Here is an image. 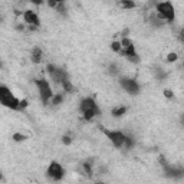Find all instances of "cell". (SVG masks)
I'll use <instances>...</instances> for the list:
<instances>
[{
  "mask_svg": "<svg viewBox=\"0 0 184 184\" xmlns=\"http://www.w3.org/2000/svg\"><path fill=\"white\" fill-rule=\"evenodd\" d=\"M111 49H112L115 53H121V43L117 42V40L112 42V43H111Z\"/></svg>",
  "mask_w": 184,
  "mask_h": 184,
  "instance_id": "17",
  "label": "cell"
},
{
  "mask_svg": "<svg viewBox=\"0 0 184 184\" xmlns=\"http://www.w3.org/2000/svg\"><path fill=\"white\" fill-rule=\"evenodd\" d=\"M47 5L51 6V7H56V5H58V2H49Z\"/></svg>",
  "mask_w": 184,
  "mask_h": 184,
  "instance_id": "26",
  "label": "cell"
},
{
  "mask_svg": "<svg viewBox=\"0 0 184 184\" xmlns=\"http://www.w3.org/2000/svg\"><path fill=\"white\" fill-rule=\"evenodd\" d=\"M35 84H36V86H38V89H39V96L42 99V102L43 104H49V101H51L53 96L52 88L49 85V82H47L46 79L40 78V79L35 81Z\"/></svg>",
  "mask_w": 184,
  "mask_h": 184,
  "instance_id": "4",
  "label": "cell"
},
{
  "mask_svg": "<svg viewBox=\"0 0 184 184\" xmlns=\"http://www.w3.org/2000/svg\"><path fill=\"white\" fill-rule=\"evenodd\" d=\"M46 174H47V177L51 180H53V181H61V180L65 177V168H63L59 163L52 161V163L49 164V167H47Z\"/></svg>",
  "mask_w": 184,
  "mask_h": 184,
  "instance_id": "6",
  "label": "cell"
},
{
  "mask_svg": "<svg viewBox=\"0 0 184 184\" xmlns=\"http://www.w3.org/2000/svg\"><path fill=\"white\" fill-rule=\"evenodd\" d=\"M26 107H28V101H26V99H22V101H20V109L26 108Z\"/></svg>",
  "mask_w": 184,
  "mask_h": 184,
  "instance_id": "25",
  "label": "cell"
},
{
  "mask_svg": "<svg viewBox=\"0 0 184 184\" xmlns=\"http://www.w3.org/2000/svg\"><path fill=\"white\" fill-rule=\"evenodd\" d=\"M95 184H105V183H104V181H96Z\"/></svg>",
  "mask_w": 184,
  "mask_h": 184,
  "instance_id": "27",
  "label": "cell"
},
{
  "mask_svg": "<svg viewBox=\"0 0 184 184\" xmlns=\"http://www.w3.org/2000/svg\"><path fill=\"white\" fill-rule=\"evenodd\" d=\"M157 9V16L161 20H167V22H173L175 17V12H174V6L170 2H161L156 5Z\"/></svg>",
  "mask_w": 184,
  "mask_h": 184,
  "instance_id": "2",
  "label": "cell"
},
{
  "mask_svg": "<svg viewBox=\"0 0 184 184\" xmlns=\"http://www.w3.org/2000/svg\"><path fill=\"white\" fill-rule=\"evenodd\" d=\"M23 19L29 26H33V28H39L40 26V19H39L38 13L35 10H26L23 13Z\"/></svg>",
  "mask_w": 184,
  "mask_h": 184,
  "instance_id": "10",
  "label": "cell"
},
{
  "mask_svg": "<svg viewBox=\"0 0 184 184\" xmlns=\"http://www.w3.org/2000/svg\"><path fill=\"white\" fill-rule=\"evenodd\" d=\"M55 10L56 12H59L61 14H66V5L63 3V2H58V5H56V7H55Z\"/></svg>",
  "mask_w": 184,
  "mask_h": 184,
  "instance_id": "15",
  "label": "cell"
},
{
  "mask_svg": "<svg viewBox=\"0 0 184 184\" xmlns=\"http://www.w3.org/2000/svg\"><path fill=\"white\" fill-rule=\"evenodd\" d=\"M92 164H94V161L88 160V161H84L82 165H81L82 174L85 175L86 178H92V177H94V168H92Z\"/></svg>",
  "mask_w": 184,
  "mask_h": 184,
  "instance_id": "11",
  "label": "cell"
},
{
  "mask_svg": "<svg viewBox=\"0 0 184 184\" xmlns=\"http://www.w3.org/2000/svg\"><path fill=\"white\" fill-rule=\"evenodd\" d=\"M62 88L66 91V92H73L75 91V88H73V85H72V82L69 81V78H66V79L62 81Z\"/></svg>",
  "mask_w": 184,
  "mask_h": 184,
  "instance_id": "13",
  "label": "cell"
},
{
  "mask_svg": "<svg viewBox=\"0 0 184 184\" xmlns=\"http://www.w3.org/2000/svg\"><path fill=\"white\" fill-rule=\"evenodd\" d=\"M13 141H17V142H20V141H24L26 140V137H24L23 134H19V132H16V134H13Z\"/></svg>",
  "mask_w": 184,
  "mask_h": 184,
  "instance_id": "19",
  "label": "cell"
},
{
  "mask_svg": "<svg viewBox=\"0 0 184 184\" xmlns=\"http://www.w3.org/2000/svg\"><path fill=\"white\" fill-rule=\"evenodd\" d=\"M109 72L117 75V73H118V66H117V65H111V66H109Z\"/></svg>",
  "mask_w": 184,
  "mask_h": 184,
  "instance_id": "23",
  "label": "cell"
},
{
  "mask_svg": "<svg viewBox=\"0 0 184 184\" xmlns=\"http://www.w3.org/2000/svg\"><path fill=\"white\" fill-rule=\"evenodd\" d=\"M119 84H121V86H122L130 95H137L138 92H140V85H138V82L135 79H132V78L122 76V78H119Z\"/></svg>",
  "mask_w": 184,
  "mask_h": 184,
  "instance_id": "8",
  "label": "cell"
},
{
  "mask_svg": "<svg viewBox=\"0 0 184 184\" xmlns=\"http://www.w3.org/2000/svg\"><path fill=\"white\" fill-rule=\"evenodd\" d=\"M79 109H81V112L92 109V111H95V112H98L99 115H101V109H99L98 104L95 102V99H94V98H84L82 101H81Z\"/></svg>",
  "mask_w": 184,
  "mask_h": 184,
  "instance_id": "9",
  "label": "cell"
},
{
  "mask_svg": "<svg viewBox=\"0 0 184 184\" xmlns=\"http://www.w3.org/2000/svg\"><path fill=\"white\" fill-rule=\"evenodd\" d=\"M2 180H3V175H2V173H0V181H2Z\"/></svg>",
  "mask_w": 184,
  "mask_h": 184,
  "instance_id": "28",
  "label": "cell"
},
{
  "mask_svg": "<svg viewBox=\"0 0 184 184\" xmlns=\"http://www.w3.org/2000/svg\"><path fill=\"white\" fill-rule=\"evenodd\" d=\"M42 58H43V52L40 47H35L32 51V61L35 63H40L42 62Z\"/></svg>",
  "mask_w": 184,
  "mask_h": 184,
  "instance_id": "12",
  "label": "cell"
},
{
  "mask_svg": "<svg viewBox=\"0 0 184 184\" xmlns=\"http://www.w3.org/2000/svg\"><path fill=\"white\" fill-rule=\"evenodd\" d=\"M0 68H2V62H0Z\"/></svg>",
  "mask_w": 184,
  "mask_h": 184,
  "instance_id": "29",
  "label": "cell"
},
{
  "mask_svg": "<svg viewBox=\"0 0 184 184\" xmlns=\"http://www.w3.org/2000/svg\"><path fill=\"white\" fill-rule=\"evenodd\" d=\"M46 71H47V73H49V76L52 78V81L55 82V84H58V85H61L62 81H63V79L69 78L65 69H62V68H58V66H55V65H47Z\"/></svg>",
  "mask_w": 184,
  "mask_h": 184,
  "instance_id": "7",
  "label": "cell"
},
{
  "mask_svg": "<svg viewBox=\"0 0 184 184\" xmlns=\"http://www.w3.org/2000/svg\"><path fill=\"white\" fill-rule=\"evenodd\" d=\"M177 53L175 52H171V53H168V55H167V62H175L177 61Z\"/></svg>",
  "mask_w": 184,
  "mask_h": 184,
  "instance_id": "21",
  "label": "cell"
},
{
  "mask_svg": "<svg viewBox=\"0 0 184 184\" xmlns=\"http://www.w3.org/2000/svg\"><path fill=\"white\" fill-rule=\"evenodd\" d=\"M62 142H63L65 145H69L72 142V138L69 137V135H63V137H62Z\"/></svg>",
  "mask_w": 184,
  "mask_h": 184,
  "instance_id": "22",
  "label": "cell"
},
{
  "mask_svg": "<svg viewBox=\"0 0 184 184\" xmlns=\"http://www.w3.org/2000/svg\"><path fill=\"white\" fill-rule=\"evenodd\" d=\"M125 112H127V108H125V107H118V108H114L112 109V115H114V117H122Z\"/></svg>",
  "mask_w": 184,
  "mask_h": 184,
  "instance_id": "14",
  "label": "cell"
},
{
  "mask_svg": "<svg viewBox=\"0 0 184 184\" xmlns=\"http://www.w3.org/2000/svg\"><path fill=\"white\" fill-rule=\"evenodd\" d=\"M105 134V137L108 138L109 141L112 142V145L115 148H122L124 147V141H125V134L121 131H111V130H101Z\"/></svg>",
  "mask_w": 184,
  "mask_h": 184,
  "instance_id": "5",
  "label": "cell"
},
{
  "mask_svg": "<svg viewBox=\"0 0 184 184\" xmlns=\"http://www.w3.org/2000/svg\"><path fill=\"white\" fill-rule=\"evenodd\" d=\"M156 73H157V79H161V81H163L165 76H167V73H165L163 69H160V68H158V69H156Z\"/></svg>",
  "mask_w": 184,
  "mask_h": 184,
  "instance_id": "20",
  "label": "cell"
},
{
  "mask_svg": "<svg viewBox=\"0 0 184 184\" xmlns=\"http://www.w3.org/2000/svg\"><path fill=\"white\" fill-rule=\"evenodd\" d=\"M119 43H121V53H119V55L125 56L128 61L134 62V63H138V62H140V58H138L137 52H135L134 43H132L128 38H124Z\"/></svg>",
  "mask_w": 184,
  "mask_h": 184,
  "instance_id": "3",
  "label": "cell"
},
{
  "mask_svg": "<svg viewBox=\"0 0 184 184\" xmlns=\"http://www.w3.org/2000/svg\"><path fill=\"white\" fill-rule=\"evenodd\" d=\"M121 6H122L124 9H134L137 5L134 2H121Z\"/></svg>",
  "mask_w": 184,
  "mask_h": 184,
  "instance_id": "18",
  "label": "cell"
},
{
  "mask_svg": "<svg viewBox=\"0 0 184 184\" xmlns=\"http://www.w3.org/2000/svg\"><path fill=\"white\" fill-rule=\"evenodd\" d=\"M164 95H165V98H173V96H174V94H173V91H170V89H165L164 91Z\"/></svg>",
  "mask_w": 184,
  "mask_h": 184,
  "instance_id": "24",
  "label": "cell"
},
{
  "mask_svg": "<svg viewBox=\"0 0 184 184\" xmlns=\"http://www.w3.org/2000/svg\"><path fill=\"white\" fill-rule=\"evenodd\" d=\"M0 22H2V17H0Z\"/></svg>",
  "mask_w": 184,
  "mask_h": 184,
  "instance_id": "30",
  "label": "cell"
},
{
  "mask_svg": "<svg viewBox=\"0 0 184 184\" xmlns=\"http://www.w3.org/2000/svg\"><path fill=\"white\" fill-rule=\"evenodd\" d=\"M62 101H63V95H62V94H58V95H53V96H52V104L53 105L62 104Z\"/></svg>",
  "mask_w": 184,
  "mask_h": 184,
  "instance_id": "16",
  "label": "cell"
},
{
  "mask_svg": "<svg viewBox=\"0 0 184 184\" xmlns=\"http://www.w3.org/2000/svg\"><path fill=\"white\" fill-rule=\"evenodd\" d=\"M0 104L14 111L20 109V101L12 94V91L6 85H0Z\"/></svg>",
  "mask_w": 184,
  "mask_h": 184,
  "instance_id": "1",
  "label": "cell"
}]
</instances>
